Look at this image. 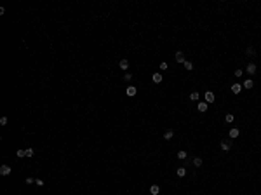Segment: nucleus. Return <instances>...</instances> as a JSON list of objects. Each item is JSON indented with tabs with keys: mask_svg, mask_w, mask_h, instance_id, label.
I'll list each match as a JSON object with an SVG mask.
<instances>
[{
	"mask_svg": "<svg viewBox=\"0 0 261 195\" xmlns=\"http://www.w3.org/2000/svg\"><path fill=\"white\" fill-rule=\"evenodd\" d=\"M16 155L19 157V159H23V157H26V152H24V150H17Z\"/></svg>",
	"mask_w": 261,
	"mask_h": 195,
	"instance_id": "nucleus-21",
	"label": "nucleus"
},
{
	"mask_svg": "<svg viewBox=\"0 0 261 195\" xmlns=\"http://www.w3.org/2000/svg\"><path fill=\"white\" fill-rule=\"evenodd\" d=\"M172 136H174V131H172V129H167V131L164 132V139H167V141H169V139H172Z\"/></svg>",
	"mask_w": 261,
	"mask_h": 195,
	"instance_id": "nucleus-10",
	"label": "nucleus"
},
{
	"mask_svg": "<svg viewBox=\"0 0 261 195\" xmlns=\"http://www.w3.org/2000/svg\"><path fill=\"white\" fill-rule=\"evenodd\" d=\"M219 146H221V150H225V152L232 150V146H233V139H223V141L219 143Z\"/></svg>",
	"mask_w": 261,
	"mask_h": 195,
	"instance_id": "nucleus-1",
	"label": "nucleus"
},
{
	"mask_svg": "<svg viewBox=\"0 0 261 195\" xmlns=\"http://www.w3.org/2000/svg\"><path fill=\"white\" fill-rule=\"evenodd\" d=\"M225 120H226V122H233V113H228V115L225 117Z\"/></svg>",
	"mask_w": 261,
	"mask_h": 195,
	"instance_id": "nucleus-24",
	"label": "nucleus"
},
{
	"mask_svg": "<svg viewBox=\"0 0 261 195\" xmlns=\"http://www.w3.org/2000/svg\"><path fill=\"white\" fill-rule=\"evenodd\" d=\"M35 185L37 186H44V179H35Z\"/></svg>",
	"mask_w": 261,
	"mask_h": 195,
	"instance_id": "nucleus-25",
	"label": "nucleus"
},
{
	"mask_svg": "<svg viewBox=\"0 0 261 195\" xmlns=\"http://www.w3.org/2000/svg\"><path fill=\"white\" fill-rule=\"evenodd\" d=\"M0 174H2V176H9V174H11V167L7 166V164H4V166L0 167Z\"/></svg>",
	"mask_w": 261,
	"mask_h": 195,
	"instance_id": "nucleus-3",
	"label": "nucleus"
},
{
	"mask_svg": "<svg viewBox=\"0 0 261 195\" xmlns=\"http://www.w3.org/2000/svg\"><path fill=\"white\" fill-rule=\"evenodd\" d=\"M24 152H26V157H33V155H35L33 148H26V150H24Z\"/></svg>",
	"mask_w": 261,
	"mask_h": 195,
	"instance_id": "nucleus-23",
	"label": "nucleus"
},
{
	"mask_svg": "<svg viewBox=\"0 0 261 195\" xmlns=\"http://www.w3.org/2000/svg\"><path fill=\"white\" fill-rule=\"evenodd\" d=\"M125 92H127V96H136V87H134V86H129Z\"/></svg>",
	"mask_w": 261,
	"mask_h": 195,
	"instance_id": "nucleus-16",
	"label": "nucleus"
},
{
	"mask_svg": "<svg viewBox=\"0 0 261 195\" xmlns=\"http://www.w3.org/2000/svg\"><path fill=\"white\" fill-rule=\"evenodd\" d=\"M245 70H247V73H249V75H254L256 72H258V68H256V64H254V63H249Z\"/></svg>",
	"mask_w": 261,
	"mask_h": 195,
	"instance_id": "nucleus-5",
	"label": "nucleus"
},
{
	"mask_svg": "<svg viewBox=\"0 0 261 195\" xmlns=\"http://www.w3.org/2000/svg\"><path fill=\"white\" fill-rule=\"evenodd\" d=\"M202 164H204L202 157H195V159H193V166L195 167H202Z\"/></svg>",
	"mask_w": 261,
	"mask_h": 195,
	"instance_id": "nucleus-13",
	"label": "nucleus"
},
{
	"mask_svg": "<svg viewBox=\"0 0 261 195\" xmlns=\"http://www.w3.org/2000/svg\"><path fill=\"white\" fill-rule=\"evenodd\" d=\"M24 183H26V185H31V183H35V179H33V178H26V179H24Z\"/></svg>",
	"mask_w": 261,
	"mask_h": 195,
	"instance_id": "nucleus-27",
	"label": "nucleus"
},
{
	"mask_svg": "<svg viewBox=\"0 0 261 195\" xmlns=\"http://www.w3.org/2000/svg\"><path fill=\"white\" fill-rule=\"evenodd\" d=\"M118 66H120V70H127L129 68V61H127V59H120Z\"/></svg>",
	"mask_w": 261,
	"mask_h": 195,
	"instance_id": "nucleus-14",
	"label": "nucleus"
},
{
	"mask_svg": "<svg viewBox=\"0 0 261 195\" xmlns=\"http://www.w3.org/2000/svg\"><path fill=\"white\" fill-rule=\"evenodd\" d=\"M151 80L155 82V84H160V82H162V75H160V73H153Z\"/></svg>",
	"mask_w": 261,
	"mask_h": 195,
	"instance_id": "nucleus-15",
	"label": "nucleus"
},
{
	"mask_svg": "<svg viewBox=\"0 0 261 195\" xmlns=\"http://www.w3.org/2000/svg\"><path fill=\"white\" fill-rule=\"evenodd\" d=\"M176 172H178V176H179V178H185V176H186V169H185V167H178V171H176Z\"/></svg>",
	"mask_w": 261,
	"mask_h": 195,
	"instance_id": "nucleus-18",
	"label": "nucleus"
},
{
	"mask_svg": "<svg viewBox=\"0 0 261 195\" xmlns=\"http://www.w3.org/2000/svg\"><path fill=\"white\" fill-rule=\"evenodd\" d=\"M240 91H242V84H233V86H232V92H233V94H238Z\"/></svg>",
	"mask_w": 261,
	"mask_h": 195,
	"instance_id": "nucleus-12",
	"label": "nucleus"
},
{
	"mask_svg": "<svg viewBox=\"0 0 261 195\" xmlns=\"http://www.w3.org/2000/svg\"><path fill=\"white\" fill-rule=\"evenodd\" d=\"M185 61H186L185 54H183L181 51H178V52H176V63H185Z\"/></svg>",
	"mask_w": 261,
	"mask_h": 195,
	"instance_id": "nucleus-6",
	"label": "nucleus"
},
{
	"mask_svg": "<svg viewBox=\"0 0 261 195\" xmlns=\"http://www.w3.org/2000/svg\"><path fill=\"white\" fill-rule=\"evenodd\" d=\"M7 122H9V120H7V117H2V119H0V124H2V126H5Z\"/></svg>",
	"mask_w": 261,
	"mask_h": 195,
	"instance_id": "nucleus-28",
	"label": "nucleus"
},
{
	"mask_svg": "<svg viewBox=\"0 0 261 195\" xmlns=\"http://www.w3.org/2000/svg\"><path fill=\"white\" fill-rule=\"evenodd\" d=\"M186 157H188V153H186L185 150H179V152H178V159H179V160H185Z\"/></svg>",
	"mask_w": 261,
	"mask_h": 195,
	"instance_id": "nucleus-17",
	"label": "nucleus"
},
{
	"mask_svg": "<svg viewBox=\"0 0 261 195\" xmlns=\"http://www.w3.org/2000/svg\"><path fill=\"white\" fill-rule=\"evenodd\" d=\"M238 134H240V131H238L237 127H232V129H230V132H228V136H230V139H235V138H238Z\"/></svg>",
	"mask_w": 261,
	"mask_h": 195,
	"instance_id": "nucleus-2",
	"label": "nucleus"
},
{
	"mask_svg": "<svg viewBox=\"0 0 261 195\" xmlns=\"http://www.w3.org/2000/svg\"><path fill=\"white\" fill-rule=\"evenodd\" d=\"M242 87H245V89H252V87H254V82L251 80V79H247V80L242 82Z\"/></svg>",
	"mask_w": 261,
	"mask_h": 195,
	"instance_id": "nucleus-7",
	"label": "nucleus"
},
{
	"mask_svg": "<svg viewBox=\"0 0 261 195\" xmlns=\"http://www.w3.org/2000/svg\"><path fill=\"white\" fill-rule=\"evenodd\" d=\"M198 98H200V94H198L197 91H193V92L190 94V99H191V101H198Z\"/></svg>",
	"mask_w": 261,
	"mask_h": 195,
	"instance_id": "nucleus-19",
	"label": "nucleus"
},
{
	"mask_svg": "<svg viewBox=\"0 0 261 195\" xmlns=\"http://www.w3.org/2000/svg\"><path fill=\"white\" fill-rule=\"evenodd\" d=\"M197 108H198V112L204 113V112H207V103H205V101H200V103L197 105Z\"/></svg>",
	"mask_w": 261,
	"mask_h": 195,
	"instance_id": "nucleus-8",
	"label": "nucleus"
},
{
	"mask_svg": "<svg viewBox=\"0 0 261 195\" xmlns=\"http://www.w3.org/2000/svg\"><path fill=\"white\" fill-rule=\"evenodd\" d=\"M214 99H216V98H214V94H212V92H211V91H207V92H205V103H214Z\"/></svg>",
	"mask_w": 261,
	"mask_h": 195,
	"instance_id": "nucleus-4",
	"label": "nucleus"
},
{
	"mask_svg": "<svg viewBox=\"0 0 261 195\" xmlns=\"http://www.w3.org/2000/svg\"><path fill=\"white\" fill-rule=\"evenodd\" d=\"M183 64H185V68L188 70V72H191V70H193V64H191V61H185Z\"/></svg>",
	"mask_w": 261,
	"mask_h": 195,
	"instance_id": "nucleus-20",
	"label": "nucleus"
},
{
	"mask_svg": "<svg viewBox=\"0 0 261 195\" xmlns=\"http://www.w3.org/2000/svg\"><path fill=\"white\" fill-rule=\"evenodd\" d=\"M244 70H235V77H242Z\"/></svg>",
	"mask_w": 261,
	"mask_h": 195,
	"instance_id": "nucleus-29",
	"label": "nucleus"
},
{
	"mask_svg": "<svg viewBox=\"0 0 261 195\" xmlns=\"http://www.w3.org/2000/svg\"><path fill=\"white\" fill-rule=\"evenodd\" d=\"M254 54H256V49H254V47H252V46H249V47H247V49H245V56L252 57V56H254Z\"/></svg>",
	"mask_w": 261,
	"mask_h": 195,
	"instance_id": "nucleus-9",
	"label": "nucleus"
},
{
	"mask_svg": "<svg viewBox=\"0 0 261 195\" xmlns=\"http://www.w3.org/2000/svg\"><path fill=\"white\" fill-rule=\"evenodd\" d=\"M158 192H160V186H158V185H151L150 186V193L151 195H158Z\"/></svg>",
	"mask_w": 261,
	"mask_h": 195,
	"instance_id": "nucleus-11",
	"label": "nucleus"
},
{
	"mask_svg": "<svg viewBox=\"0 0 261 195\" xmlns=\"http://www.w3.org/2000/svg\"><path fill=\"white\" fill-rule=\"evenodd\" d=\"M158 68H160V70H167V63H165V61H162V63H160V66H158Z\"/></svg>",
	"mask_w": 261,
	"mask_h": 195,
	"instance_id": "nucleus-26",
	"label": "nucleus"
},
{
	"mask_svg": "<svg viewBox=\"0 0 261 195\" xmlns=\"http://www.w3.org/2000/svg\"><path fill=\"white\" fill-rule=\"evenodd\" d=\"M124 80H125V82H131V80H132V75L129 73V72H127V73H124Z\"/></svg>",
	"mask_w": 261,
	"mask_h": 195,
	"instance_id": "nucleus-22",
	"label": "nucleus"
}]
</instances>
